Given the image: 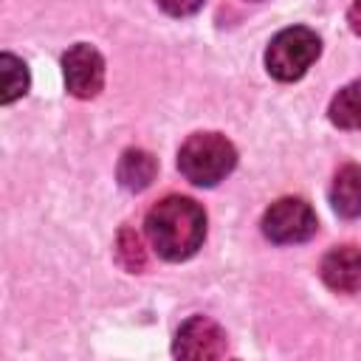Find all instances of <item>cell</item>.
Segmentation results:
<instances>
[{
    "label": "cell",
    "instance_id": "6da1fadb",
    "mask_svg": "<svg viewBox=\"0 0 361 361\" xmlns=\"http://www.w3.org/2000/svg\"><path fill=\"white\" fill-rule=\"evenodd\" d=\"M149 245L169 262H183L197 254L206 237V212L192 197L169 195L155 203L144 220Z\"/></svg>",
    "mask_w": 361,
    "mask_h": 361
},
{
    "label": "cell",
    "instance_id": "7a4b0ae2",
    "mask_svg": "<svg viewBox=\"0 0 361 361\" xmlns=\"http://www.w3.org/2000/svg\"><path fill=\"white\" fill-rule=\"evenodd\" d=\"M234 166L237 149L220 133H195L178 149V169L195 186H217Z\"/></svg>",
    "mask_w": 361,
    "mask_h": 361
},
{
    "label": "cell",
    "instance_id": "3957f363",
    "mask_svg": "<svg viewBox=\"0 0 361 361\" xmlns=\"http://www.w3.org/2000/svg\"><path fill=\"white\" fill-rule=\"evenodd\" d=\"M322 39L307 25L282 28L265 48V68L279 82H296L319 59Z\"/></svg>",
    "mask_w": 361,
    "mask_h": 361
},
{
    "label": "cell",
    "instance_id": "277c9868",
    "mask_svg": "<svg viewBox=\"0 0 361 361\" xmlns=\"http://www.w3.org/2000/svg\"><path fill=\"white\" fill-rule=\"evenodd\" d=\"M319 220L307 200L279 197L262 214V234L276 245H296L316 234Z\"/></svg>",
    "mask_w": 361,
    "mask_h": 361
},
{
    "label": "cell",
    "instance_id": "5b68a950",
    "mask_svg": "<svg viewBox=\"0 0 361 361\" xmlns=\"http://www.w3.org/2000/svg\"><path fill=\"white\" fill-rule=\"evenodd\" d=\"M62 76L71 96L93 99L104 87V59L93 45L76 42L62 54Z\"/></svg>",
    "mask_w": 361,
    "mask_h": 361
},
{
    "label": "cell",
    "instance_id": "8992f818",
    "mask_svg": "<svg viewBox=\"0 0 361 361\" xmlns=\"http://www.w3.org/2000/svg\"><path fill=\"white\" fill-rule=\"evenodd\" d=\"M172 353L178 358H220L226 355V333L214 319L192 316L178 327Z\"/></svg>",
    "mask_w": 361,
    "mask_h": 361
},
{
    "label": "cell",
    "instance_id": "52a82bcc",
    "mask_svg": "<svg viewBox=\"0 0 361 361\" xmlns=\"http://www.w3.org/2000/svg\"><path fill=\"white\" fill-rule=\"evenodd\" d=\"M322 279L330 290L355 293L361 290V248L336 245L322 259Z\"/></svg>",
    "mask_w": 361,
    "mask_h": 361
},
{
    "label": "cell",
    "instance_id": "ba28073f",
    "mask_svg": "<svg viewBox=\"0 0 361 361\" xmlns=\"http://www.w3.org/2000/svg\"><path fill=\"white\" fill-rule=\"evenodd\" d=\"M330 203L336 214L347 220L361 214V166L358 164H347L336 172L330 186Z\"/></svg>",
    "mask_w": 361,
    "mask_h": 361
},
{
    "label": "cell",
    "instance_id": "9c48e42d",
    "mask_svg": "<svg viewBox=\"0 0 361 361\" xmlns=\"http://www.w3.org/2000/svg\"><path fill=\"white\" fill-rule=\"evenodd\" d=\"M155 172H158V164L147 149H127L118 161V183L130 192L147 189L152 183Z\"/></svg>",
    "mask_w": 361,
    "mask_h": 361
},
{
    "label": "cell",
    "instance_id": "30bf717a",
    "mask_svg": "<svg viewBox=\"0 0 361 361\" xmlns=\"http://www.w3.org/2000/svg\"><path fill=\"white\" fill-rule=\"evenodd\" d=\"M327 113L338 130H361V79L344 85L333 96Z\"/></svg>",
    "mask_w": 361,
    "mask_h": 361
},
{
    "label": "cell",
    "instance_id": "8fae6325",
    "mask_svg": "<svg viewBox=\"0 0 361 361\" xmlns=\"http://www.w3.org/2000/svg\"><path fill=\"white\" fill-rule=\"evenodd\" d=\"M0 102L11 104L14 99H20L28 90V68L20 56L14 54H0Z\"/></svg>",
    "mask_w": 361,
    "mask_h": 361
},
{
    "label": "cell",
    "instance_id": "7c38bea8",
    "mask_svg": "<svg viewBox=\"0 0 361 361\" xmlns=\"http://www.w3.org/2000/svg\"><path fill=\"white\" fill-rule=\"evenodd\" d=\"M169 17H189L203 8V0H155Z\"/></svg>",
    "mask_w": 361,
    "mask_h": 361
},
{
    "label": "cell",
    "instance_id": "4fadbf2b",
    "mask_svg": "<svg viewBox=\"0 0 361 361\" xmlns=\"http://www.w3.org/2000/svg\"><path fill=\"white\" fill-rule=\"evenodd\" d=\"M347 23H350V28L361 37V0H353V6H350V11H347Z\"/></svg>",
    "mask_w": 361,
    "mask_h": 361
}]
</instances>
